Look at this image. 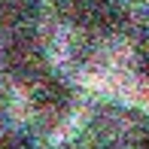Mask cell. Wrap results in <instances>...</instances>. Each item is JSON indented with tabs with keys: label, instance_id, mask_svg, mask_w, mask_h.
Listing matches in <instances>:
<instances>
[{
	"label": "cell",
	"instance_id": "cell-9",
	"mask_svg": "<svg viewBox=\"0 0 149 149\" xmlns=\"http://www.w3.org/2000/svg\"><path fill=\"white\" fill-rule=\"evenodd\" d=\"M0 3H3V0H0Z\"/></svg>",
	"mask_w": 149,
	"mask_h": 149
},
{
	"label": "cell",
	"instance_id": "cell-2",
	"mask_svg": "<svg viewBox=\"0 0 149 149\" xmlns=\"http://www.w3.org/2000/svg\"><path fill=\"white\" fill-rule=\"evenodd\" d=\"M24 91H28L31 116L46 128H61L76 110V91L64 73L49 70L40 79H33Z\"/></svg>",
	"mask_w": 149,
	"mask_h": 149
},
{
	"label": "cell",
	"instance_id": "cell-5",
	"mask_svg": "<svg viewBox=\"0 0 149 149\" xmlns=\"http://www.w3.org/2000/svg\"><path fill=\"white\" fill-rule=\"evenodd\" d=\"M0 149H37V140L28 128H3L0 131Z\"/></svg>",
	"mask_w": 149,
	"mask_h": 149
},
{
	"label": "cell",
	"instance_id": "cell-4",
	"mask_svg": "<svg viewBox=\"0 0 149 149\" xmlns=\"http://www.w3.org/2000/svg\"><path fill=\"white\" fill-rule=\"evenodd\" d=\"M43 6L40 0H3L0 3V24L6 31H18V28H37Z\"/></svg>",
	"mask_w": 149,
	"mask_h": 149
},
{
	"label": "cell",
	"instance_id": "cell-1",
	"mask_svg": "<svg viewBox=\"0 0 149 149\" xmlns=\"http://www.w3.org/2000/svg\"><path fill=\"white\" fill-rule=\"evenodd\" d=\"M49 49H46L43 37L37 28H18L6 31L0 40V73L9 82L28 88L33 79L49 73Z\"/></svg>",
	"mask_w": 149,
	"mask_h": 149
},
{
	"label": "cell",
	"instance_id": "cell-8",
	"mask_svg": "<svg viewBox=\"0 0 149 149\" xmlns=\"http://www.w3.org/2000/svg\"><path fill=\"white\" fill-rule=\"evenodd\" d=\"M79 149H104V146H79Z\"/></svg>",
	"mask_w": 149,
	"mask_h": 149
},
{
	"label": "cell",
	"instance_id": "cell-6",
	"mask_svg": "<svg viewBox=\"0 0 149 149\" xmlns=\"http://www.w3.org/2000/svg\"><path fill=\"white\" fill-rule=\"evenodd\" d=\"M134 67H137V73L149 82V33L140 37L137 49H134Z\"/></svg>",
	"mask_w": 149,
	"mask_h": 149
},
{
	"label": "cell",
	"instance_id": "cell-7",
	"mask_svg": "<svg viewBox=\"0 0 149 149\" xmlns=\"http://www.w3.org/2000/svg\"><path fill=\"white\" fill-rule=\"evenodd\" d=\"M134 149H149V137H143V140H140V143L134 146Z\"/></svg>",
	"mask_w": 149,
	"mask_h": 149
},
{
	"label": "cell",
	"instance_id": "cell-3",
	"mask_svg": "<svg viewBox=\"0 0 149 149\" xmlns=\"http://www.w3.org/2000/svg\"><path fill=\"white\" fill-rule=\"evenodd\" d=\"M67 18L91 40H107L128 24L125 0H67Z\"/></svg>",
	"mask_w": 149,
	"mask_h": 149
}]
</instances>
